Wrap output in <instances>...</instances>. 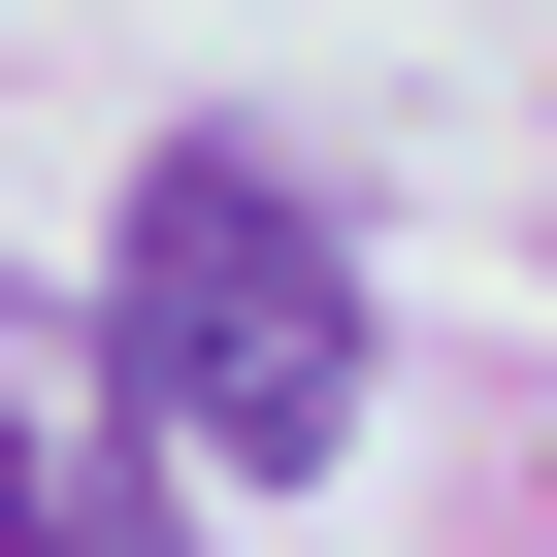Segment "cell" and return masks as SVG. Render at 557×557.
I'll use <instances>...</instances> for the list:
<instances>
[{"label":"cell","instance_id":"6da1fadb","mask_svg":"<svg viewBox=\"0 0 557 557\" xmlns=\"http://www.w3.org/2000/svg\"><path fill=\"white\" fill-rule=\"evenodd\" d=\"M99 329H132V394H164V459H230V492H329L361 459V230L296 197V164H164L132 197V262H99Z\"/></svg>","mask_w":557,"mask_h":557},{"label":"cell","instance_id":"7a4b0ae2","mask_svg":"<svg viewBox=\"0 0 557 557\" xmlns=\"http://www.w3.org/2000/svg\"><path fill=\"white\" fill-rule=\"evenodd\" d=\"M0 557H197V459H164L132 329H66L34 262H0Z\"/></svg>","mask_w":557,"mask_h":557}]
</instances>
